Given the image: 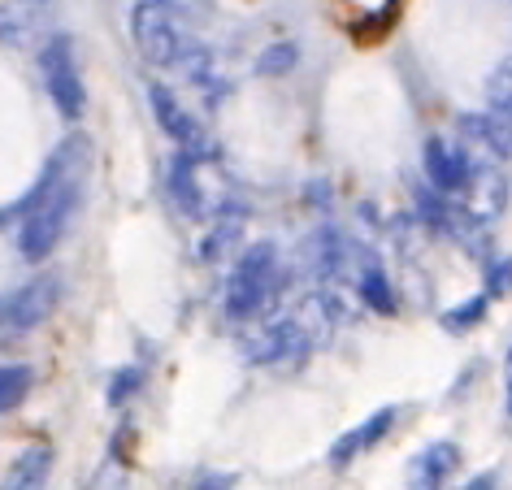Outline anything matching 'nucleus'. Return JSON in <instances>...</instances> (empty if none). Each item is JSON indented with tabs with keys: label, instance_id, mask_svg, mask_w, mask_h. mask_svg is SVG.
Returning <instances> with one entry per match:
<instances>
[{
	"label": "nucleus",
	"instance_id": "obj_1",
	"mask_svg": "<svg viewBox=\"0 0 512 490\" xmlns=\"http://www.w3.org/2000/svg\"><path fill=\"white\" fill-rule=\"evenodd\" d=\"M87 161H92V144L87 135H70L61 139L57 152L44 161L40 178L31 183V191L22 200H14L0 222H22L18 230V248L27 261H44L48 252L66 235L74 209L83 196V178H87Z\"/></svg>",
	"mask_w": 512,
	"mask_h": 490
},
{
	"label": "nucleus",
	"instance_id": "obj_2",
	"mask_svg": "<svg viewBox=\"0 0 512 490\" xmlns=\"http://www.w3.org/2000/svg\"><path fill=\"white\" fill-rule=\"evenodd\" d=\"M131 35L148 66H183L196 53V44L183 35V27L174 22V9L165 0H139L131 14Z\"/></svg>",
	"mask_w": 512,
	"mask_h": 490
},
{
	"label": "nucleus",
	"instance_id": "obj_3",
	"mask_svg": "<svg viewBox=\"0 0 512 490\" xmlns=\"http://www.w3.org/2000/svg\"><path fill=\"white\" fill-rule=\"evenodd\" d=\"M274 278H278V248L270 239L252 243V248L239 256L235 274L226 282V313L235 321L252 317L256 308L265 304V295L274 291Z\"/></svg>",
	"mask_w": 512,
	"mask_h": 490
},
{
	"label": "nucleus",
	"instance_id": "obj_4",
	"mask_svg": "<svg viewBox=\"0 0 512 490\" xmlns=\"http://www.w3.org/2000/svg\"><path fill=\"white\" fill-rule=\"evenodd\" d=\"M40 74H44V87L53 96V105L61 118L79 122L83 109H87V92H83V79L74 70V44L70 35H48L44 48H40Z\"/></svg>",
	"mask_w": 512,
	"mask_h": 490
},
{
	"label": "nucleus",
	"instance_id": "obj_5",
	"mask_svg": "<svg viewBox=\"0 0 512 490\" xmlns=\"http://www.w3.org/2000/svg\"><path fill=\"white\" fill-rule=\"evenodd\" d=\"M148 100H152V113H157L161 131L174 139L178 152H187L191 161H209V157H217V144L209 139V131H204V126H200L196 118H191V113H187L183 105H178L170 87L152 83V87H148Z\"/></svg>",
	"mask_w": 512,
	"mask_h": 490
},
{
	"label": "nucleus",
	"instance_id": "obj_6",
	"mask_svg": "<svg viewBox=\"0 0 512 490\" xmlns=\"http://www.w3.org/2000/svg\"><path fill=\"white\" fill-rule=\"evenodd\" d=\"M57 300H61V282H57V274L31 278L27 287H18V291L5 300V330H9V334H27V330H35L40 321L53 317Z\"/></svg>",
	"mask_w": 512,
	"mask_h": 490
},
{
	"label": "nucleus",
	"instance_id": "obj_7",
	"mask_svg": "<svg viewBox=\"0 0 512 490\" xmlns=\"http://www.w3.org/2000/svg\"><path fill=\"white\" fill-rule=\"evenodd\" d=\"M426 174H430V187L434 191H447V196H456V191H469L473 178H478V165L469 161L465 148L447 144V139H426Z\"/></svg>",
	"mask_w": 512,
	"mask_h": 490
},
{
	"label": "nucleus",
	"instance_id": "obj_8",
	"mask_svg": "<svg viewBox=\"0 0 512 490\" xmlns=\"http://www.w3.org/2000/svg\"><path fill=\"white\" fill-rule=\"evenodd\" d=\"M456 126H460V135H465V144L512 161V109L486 105V113H460Z\"/></svg>",
	"mask_w": 512,
	"mask_h": 490
},
{
	"label": "nucleus",
	"instance_id": "obj_9",
	"mask_svg": "<svg viewBox=\"0 0 512 490\" xmlns=\"http://www.w3.org/2000/svg\"><path fill=\"white\" fill-rule=\"evenodd\" d=\"M53 14H57V0H5V9H0V35H5L9 48H22L53 22Z\"/></svg>",
	"mask_w": 512,
	"mask_h": 490
},
{
	"label": "nucleus",
	"instance_id": "obj_10",
	"mask_svg": "<svg viewBox=\"0 0 512 490\" xmlns=\"http://www.w3.org/2000/svg\"><path fill=\"white\" fill-rule=\"evenodd\" d=\"M460 447L452 443H434L408 464V490H443V482L456 473Z\"/></svg>",
	"mask_w": 512,
	"mask_h": 490
},
{
	"label": "nucleus",
	"instance_id": "obj_11",
	"mask_svg": "<svg viewBox=\"0 0 512 490\" xmlns=\"http://www.w3.org/2000/svg\"><path fill=\"white\" fill-rule=\"evenodd\" d=\"M48 473H53V447L35 443L27 451H18V460L9 464L5 486H0V490H44Z\"/></svg>",
	"mask_w": 512,
	"mask_h": 490
},
{
	"label": "nucleus",
	"instance_id": "obj_12",
	"mask_svg": "<svg viewBox=\"0 0 512 490\" xmlns=\"http://www.w3.org/2000/svg\"><path fill=\"white\" fill-rule=\"evenodd\" d=\"M196 165L187 152H174L170 157V196L174 204L183 209V217H191V222H200L204 217V196H200V183H196Z\"/></svg>",
	"mask_w": 512,
	"mask_h": 490
},
{
	"label": "nucleus",
	"instance_id": "obj_13",
	"mask_svg": "<svg viewBox=\"0 0 512 490\" xmlns=\"http://www.w3.org/2000/svg\"><path fill=\"white\" fill-rule=\"evenodd\" d=\"M309 269L317 278H335L343 269V243H339L335 230H317L309 239Z\"/></svg>",
	"mask_w": 512,
	"mask_h": 490
},
{
	"label": "nucleus",
	"instance_id": "obj_14",
	"mask_svg": "<svg viewBox=\"0 0 512 490\" xmlns=\"http://www.w3.org/2000/svg\"><path fill=\"white\" fill-rule=\"evenodd\" d=\"M31 382H35V373L27 365H5V373H0V408L18 412L22 399L31 395Z\"/></svg>",
	"mask_w": 512,
	"mask_h": 490
},
{
	"label": "nucleus",
	"instance_id": "obj_15",
	"mask_svg": "<svg viewBox=\"0 0 512 490\" xmlns=\"http://www.w3.org/2000/svg\"><path fill=\"white\" fill-rule=\"evenodd\" d=\"M361 300L374 308V313H395V295H391V282L382 269H365L361 274Z\"/></svg>",
	"mask_w": 512,
	"mask_h": 490
},
{
	"label": "nucleus",
	"instance_id": "obj_16",
	"mask_svg": "<svg viewBox=\"0 0 512 490\" xmlns=\"http://www.w3.org/2000/svg\"><path fill=\"white\" fill-rule=\"evenodd\" d=\"M486 308H491V295H473V300H465L460 308H452V313H443V330H456V334L473 330V326H478V321L486 317Z\"/></svg>",
	"mask_w": 512,
	"mask_h": 490
},
{
	"label": "nucleus",
	"instance_id": "obj_17",
	"mask_svg": "<svg viewBox=\"0 0 512 490\" xmlns=\"http://www.w3.org/2000/svg\"><path fill=\"white\" fill-rule=\"evenodd\" d=\"M296 44H270L261 57H256V74H265V79H278V74L296 70Z\"/></svg>",
	"mask_w": 512,
	"mask_h": 490
},
{
	"label": "nucleus",
	"instance_id": "obj_18",
	"mask_svg": "<svg viewBox=\"0 0 512 490\" xmlns=\"http://www.w3.org/2000/svg\"><path fill=\"white\" fill-rule=\"evenodd\" d=\"M235 239H239V222H235V217H230V222H222L217 230H209V239H204L200 256H204V261H222L226 248H230V243H235Z\"/></svg>",
	"mask_w": 512,
	"mask_h": 490
},
{
	"label": "nucleus",
	"instance_id": "obj_19",
	"mask_svg": "<svg viewBox=\"0 0 512 490\" xmlns=\"http://www.w3.org/2000/svg\"><path fill=\"white\" fill-rule=\"evenodd\" d=\"M139 386H144V369H118V373H113V382H109V404L122 408L126 399L139 391Z\"/></svg>",
	"mask_w": 512,
	"mask_h": 490
},
{
	"label": "nucleus",
	"instance_id": "obj_20",
	"mask_svg": "<svg viewBox=\"0 0 512 490\" xmlns=\"http://www.w3.org/2000/svg\"><path fill=\"white\" fill-rule=\"evenodd\" d=\"M486 100H491L495 109H512V57L491 74V83H486Z\"/></svg>",
	"mask_w": 512,
	"mask_h": 490
},
{
	"label": "nucleus",
	"instance_id": "obj_21",
	"mask_svg": "<svg viewBox=\"0 0 512 490\" xmlns=\"http://www.w3.org/2000/svg\"><path fill=\"white\" fill-rule=\"evenodd\" d=\"M361 447H365V434L361 430H352V434H343L335 447H330V464H335V469H343V464H348L352 456H361Z\"/></svg>",
	"mask_w": 512,
	"mask_h": 490
},
{
	"label": "nucleus",
	"instance_id": "obj_22",
	"mask_svg": "<svg viewBox=\"0 0 512 490\" xmlns=\"http://www.w3.org/2000/svg\"><path fill=\"white\" fill-rule=\"evenodd\" d=\"M391 425H395V408H378V412H374V417H369V421L361 425V434H365V447H374V443H378V438H382V434H387V430H391Z\"/></svg>",
	"mask_w": 512,
	"mask_h": 490
},
{
	"label": "nucleus",
	"instance_id": "obj_23",
	"mask_svg": "<svg viewBox=\"0 0 512 490\" xmlns=\"http://www.w3.org/2000/svg\"><path fill=\"white\" fill-rule=\"evenodd\" d=\"M508 287H512V261H499L491 269V291H486V295H504Z\"/></svg>",
	"mask_w": 512,
	"mask_h": 490
},
{
	"label": "nucleus",
	"instance_id": "obj_24",
	"mask_svg": "<svg viewBox=\"0 0 512 490\" xmlns=\"http://www.w3.org/2000/svg\"><path fill=\"white\" fill-rule=\"evenodd\" d=\"M230 486H235V473H213V477H204L196 490H230Z\"/></svg>",
	"mask_w": 512,
	"mask_h": 490
},
{
	"label": "nucleus",
	"instance_id": "obj_25",
	"mask_svg": "<svg viewBox=\"0 0 512 490\" xmlns=\"http://www.w3.org/2000/svg\"><path fill=\"white\" fill-rule=\"evenodd\" d=\"M456 490H495V473H478V477H473V482L456 486Z\"/></svg>",
	"mask_w": 512,
	"mask_h": 490
},
{
	"label": "nucleus",
	"instance_id": "obj_26",
	"mask_svg": "<svg viewBox=\"0 0 512 490\" xmlns=\"http://www.w3.org/2000/svg\"><path fill=\"white\" fill-rule=\"evenodd\" d=\"M508 408H512V382H508Z\"/></svg>",
	"mask_w": 512,
	"mask_h": 490
}]
</instances>
